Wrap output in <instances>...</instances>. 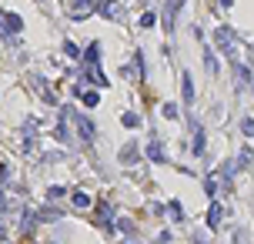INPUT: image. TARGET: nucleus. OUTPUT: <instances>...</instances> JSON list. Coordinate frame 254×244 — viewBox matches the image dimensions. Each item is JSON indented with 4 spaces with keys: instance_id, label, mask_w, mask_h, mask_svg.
<instances>
[{
    "instance_id": "nucleus-1",
    "label": "nucleus",
    "mask_w": 254,
    "mask_h": 244,
    "mask_svg": "<svg viewBox=\"0 0 254 244\" xmlns=\"http://www.w3.org/2000/svg\"><path fill=\"white\" fill-rule=\"evenodd\" d=\"M94 7H97V0H71V17H87V14H94Z\"/></svg>"
},
{
    "instance_id": "nucleus-2",
    "label": "nucleus",
    "mask_w": 254,
    "mask_h": 244,
    "mask_svg": "<svg viewBox=\"0 0 254 244\" xmlns=\"http://www.w3.org/2000/svg\"><path fill=\"white\" fill-rule=\"evenodd\" d=\"M101 14H104L107 20H117L121 14H124V7H121V0H104V3H101Z\"/></svg>"
},
{
    "instance_id": "nucleus-3",
    "label": "nucleus",
    "mask_w": 254,
    "mask_h": 244,
    "mask_svg": "<svg viewBox=\"0 0 254 244\" xmlns=\"http://www.w3.org/2000/svg\"><path fill=\"white\" fill-rule=\"evenodd\" d=\"M147 157L154 161V164H164L167 157H164V147H161V141L157 137H151V144H147Z\"/></svg>"
},
{
    "instance_id": "nucleus-4",
    "label": "nucleus",
    "mask_w": 254,
    "mask_h": 244,
    "mask_svg": "<svg viewBox=\"0 0 254 244\" xmlns=\"http://www.w3.org/2000/svg\"><path fill=\"white\" fill-rule=\"evenodd\" d=\"M137 154H141V144L130 141V144H124V150H121V161H124V164H137Z\"/></svg>"
},
{
    "instance_id": "nucleus-5",
    "label": "nucleus",
    "mask_w": 254,
    "mask_h": 244,
    "mask_svg": "<svg viewBox=\"0 0 254 244\" xmlns=\"http://www.w3.org/2000/svg\"><path fill=\"white\" fill-rule=\"evenodd\" d=\"M181 94H184V104H194V77L191 74H181Z\"/></svg>"
},
{
    "instance_id": "nucleus-6",
    "label": "nucleus",
    "mask_w": 254,
    "mask_h": 244,
    "mask_svg": "<svg viewBox=\"0 0 254 244\" xmlns=\"http://www.w3.org/2000/svg\"><path fill=\"white\" fill-rule=\"evenodd\" d=\"M77 131H80V137L84 141H94V134H97V127H94L87 117H77Z\"/></svg>"
},
{
    "instance_id": "nucleus-7",
    "label": "nucleus",
    "mask_w": 254,
    "mask_h": 244,
    "mask_svg": "<svg viewBox=\"0 0 254 244\" xmlns=\"http://www.w3.org/2000/svg\"><path fill=\"white\" fill-rule=\"evenodd\" d=\"M221 218H224V207H221V204H211V207H207V227H211V231L221 224Z\"/></svg>"
},
{
    "instance_id": "nucleus-8",
    "label": "nucleus",
    "mask_w": 254,
    "mask_h": 244,
    "mask_svg": "<svg viewBox=\"0 0 254 244\" xmlns=\"http://www.w3.org/2000/svg\"><path fill=\"white\" fill-rule=\"evenodd\" d=\"M110 221H114L110 207H107V204H101V207H97V224H101V227H110Z\"/></svg>"
},
{
    "instance_id": "nucleus-9",
    "label": "nucleus",
    "mask_w": 254,
    "mask_h": 244,
    "mask_svg": "<svg viewBox=\"0 0 254 244\" xmlns=\"http://www.w3.org/2000/svg\"><path fill=\"white\" fill-rule=\"evenodd\" d=\"M204 67H207V74H211V77H218L221 67H218V57L211 54V50H204Z\"/></svg>"
},
{
    "instance_id": "nucleus-10",
    "label": "nucleus",
    "mask_w": 254,
    "mask_h": 244,
    "mask_svg": "<svg viewBox=\"0 0 254 244\" xmlns=\"http://www.w3.org/2000/svg\"><path fill=\"white\" fill-rule=\"evenodd\" d=\"M7 27H10V34H20V30H24V20H20V14H7Z\"/></svg>"
},
{
    "instance_id": "nucleus-11",
    "label": "nucleus",
    "mask_w": 254,
    "mask_h": 244,
    "mask_svg": "<svg viewBox=\"0 0 254 244\" xmlns=\"http://www.w3.org/2000/svg\"><path fill=\"white\" fill-rule=\"evenodd\" d=\"M97 60H101V44L94 40L91 47H87V64H94V67H97Z\"/></svg>"
},
{
    "instance_id": "nucleus-12",
    "label": "nucleus",
    "mask_w": 254,
    "mask_h": 244,
    "mask_svg": "<svg viewBox=\"0 0 254 244\" xmlns=\"http://www.w3.org/2000/svg\"><path fill=\"white\" fill-rule=\"evenodd\" d=\"M194 131H198V134H194V154L201 157V154H204V141H207V137H204V131H201V127H194Z\"/></svg>"
},
{
    "instance_id": "nucleus-13",
    "label": "nucleus",
    "mask_w": 254,
    "mask_h": 244,
    "mask_svg": "<svg viewBox=\"0 0 254 244\" xmlns=\"http://www.w3.org/2000/svg\"><path fill=\"white\" fill-rule=\"evenodd\" d=\"M167 214L174 218V221H184V211H181V201H171L167 204Z\"/></svg>"
},
{
    "instance_id": "nucleus-14",
    "label": "nucleus",
    "mask_w": 254,
    "mask_h": 244,
    "mask_svg": "<svg viewBox=\"0 0 254 244\" xmlns=\"http://www.w3.org/2000/svg\"><path fill=\"white\" fill-rule=\"evenodd\" d=\"M71 201H74V207H91V197H87L84 191H77V194H74Z\"/></svg>"
},
{
    "instance_id": "nucleus-15",
    "label": "nucleus",
    "mask_w": 254,
    "mask_h": 244,
    "mask_svg": "<svg viewBox=\"0 0 254 244\" xmlns=\"http://www.w3.org/2000/svg\"><path fill=\"white\" fill-rule=\"evenodd\" d=\"M241 134H244V137H254V117H244V121H241Z\"/></svg>"
},
{
    "instance_id": "nucleus-16",
    "label": "nucleus",
    "mask_w": 254,
    "mask_h": 244,
    "mask_svg": "<svg viewBox=\"0 0 254 244\" xmlns=\"http://www.w3.org/2000/svg\"><path fill=\"white\" fill-rule=\"evenodd\" d=\"M57 141H71V131H67V121L60 117V124H57Z\"/></svg>"
},
{
    "instance_id": "nucleus-17",
    "label": "nucleus",
    "mask_w": 254,
    "mask_h": 244,
    "mask_svg": "<svg viewBox=\"0 0 254 244\" xmlns=\"http://www.w3.org/2000/svg\"><path fill=\"white\" fill-rule=\"evenodd\" d=\"M218 177H214V174H211V177H207V181H204V191H207V194H211V197H214V194H218Z\"/></svg>"
},
{
    "instance_id": "nucleus-18",
    "label": "nucleus",
    "mask_w": 254,
    "mask_h": 244,
    "mask_svg": "<svg viewBox=\"0 0 254 244\" xmlns=\"http://www.w3.org/2000/svg\"><path fill=\"white\" fill-rule=\"evenodd\" d=\"M84 104H87V107H97V104H101V94H97V91H87V94H84Z\"/></svg>"
},
{
    "instance_id": "nucleus-19",
    "label": "nucleus",
    "mask_w": 254,
    "mask_h": 244,
    "mask_svg": "<svg viewBox=\"0 0 254 244\" xmlns=\"http://www.w3.org/2000/svg\"><path fill=\"white\" fill-rule=\"evenodd\" d=\"M121 121H124V127H137V124H141V117H137V114H130V111H127Z\"/></svg>"
},
{
    "instance_id": "nucleus-20",
    "label": "nucleus",
    "mask_w": 254,
    "mask_h": 244,
    "mask_svg": "<svg viewBox=\"0 0 254 244\" xmlns=\"http://www.w3.org/2000/svg\"><path fill=\"white\" fill-rule=\"evenodd\" d=\"M161 114L167 117V121H178V107H174V104H164V107H161Z\"/></svg>"
},
{
    "instance_id": "nucleus-21",
    "label": "nucleus",
    "mask_w": 254,
    "mask_h": 244,
    "mask_svg": "<svg viewBox=\"0 0 254 244\" xmlns=\"http://www.w3.org/2000/svg\"><path fill=\"white\" fill-rule=\"evenodd\" d=\"M64 50H67V57H80V50H77V44H71V40L64 44Z\"/></svg>"
},
{
    "instance_id": "nucleus-22",
    "label": "nucleus",
    "mask_w": 254,
    "mask_h": 244,
    "mask_svg": "<svg viewBox=\"0 0 254 244\" xmlns=\"http://www.w3.org/2000/svg\"><path fill=\"white\" fill-rule=\"evenodd\" d=\"M154 20H157V17H154V14H151V10H147L144 17H141V27H154Z\"/></svg>"
},
{
    "instance_id": "nucleus-23",
    "label": "nucleus",
    "mask_w": 254,
    "mask_h": 244,
    "mask_svg": "<svg viewBox=\"0 0 254 244\" xmlns=\"http://www.w3.org/2000/svg\"><path fill=\"white\" fill-rule=\"evenodd\" d=\"M7 34H10V27H7V20L0 17V37H7Z\"/></svg>"
},
{
    "instance_id": "nucleus-24",
    "label": "nucleus",
    "mask_w": 254,
    "mask_h": 244,
    "mask_svg": "<svg viewBox=\"0 0 254 244\" xmlns=\"http://www.w3.org/2000/svg\"><path fill=\"white\" fill-rule=\"evenodd\" d=\"M0 211H7V201H3V188H0Z\"/></svg>"
},
{
    "instance_id": "nucleus-25",
    "label": "nucleus",
    "mask_w": 254,
    "mask_h": 244,
    "mask_svg": "<svg viewBox=\"0 0 254 244\" xmlns=\"http://www.w3.org/2000/svg\"><path fill=\"white\" fill-rule=\"evenodd\" d=\"M0 241H7V227L0 224Z\"/></svg>"
},
{
    "instance_id": "nucleus-26",
    "label": "nucleus",
    "mask_w": 254,
    "mask_h": 244,
    "mask_svg": "<svg viewBox=\"0 0 254 244\" xmlns=\"http://www.w3.org/2000/svg\"><path fill=\"white\" fill-rule=\"evenodd\" d=\"M231 3H234V0H221V7H231Z\"/></svg>"
},
{
    "instance_id": "nucleus-27",
    "label": "nucleus",
    "mask_w": 254,
    "mask_h": 244,
    "mask_svg": "<svg viewBox=\"0 0 254 244\" xmlns=\"http://www.w3.org/2000/svg\"><path fill=\"white\" fill-rule=\"evenodd\" d=\"M191 244H204V241H198V238H194V241H191Z\"/></svg>"
}]
</instances>
